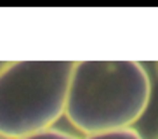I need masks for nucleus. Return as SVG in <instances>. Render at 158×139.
I'll return each mask as SVG.
<instances>
[{
	"instance_id": "obj_1",
	"label": "nucleus",
	"mask_w": 158,
	"mask_h": 139,
	"mask_svg": "<svg viewBox=\"0 0 158 139\" xmlns=\"http://www.w3.org/2000/svg\"><path fill=\"white\" fill-rule=\"evenodd\" d=\"M149 97L151 82L137 61H77L64 115L85 136L130 129Z\"/></svg>"
},
{
	"instance_id": "obj_2",
	"label": "nucleus",
	"mask_w": 158,
	"mask_h": 139,
	"mask_svg": "<svg viewBox=\"0 0 158 139\" xmlns=\"http://www.w3.org/2000/svg\"><path fill=\"white\" fill-rule=\"evenodd\" d=\"M75 61H12L0 73V136L23 139L64 115Z\"/></svg>"
},
{
	"instance_id": "obj_3",
	"label": "nucleus",
	"mask_w": 158,
	"mask_h": 139,
	"mask_svg": "<svg viewBox=\"0 0 158 139\" xmlns=\"http://www.w3.org/2000/svg\"><path fill=\"white\" fill-rule=\"evenodd\" d=\"M84 139H144L135 129H122V130H111V132H101V134L85 136Z\"/></svg>"
},
{
	"instance_id": "obj_4",
	"label": "nucleus",
	"mask_w": 158,
	"mask_h": 139,
	"mask_svg": "<svg viewBox=\"0 0 158 139\" xmlns=\"http://www.w3.org/2000/svg\"><path fill=\"white\" fill-rule=\"evenodd\" d=\"M23 139H77L73 134L66 132V130H61V129H49V130H44V132H38V134H33L28 136V137H23Z\"/></svg>"
},
{
	"instance_id": "obj_5",
	"label": "nucleus",
	"mask_w": 158,
	"mask_h": 139,
	"mask_svg": "<svg viewBox=\"0 0 158 139\" xmlns=\"http://www.w3.org/2000/svg\"><path fill=\"white\" fill-rule=\"evenodd\" d=\"M7 65H9V63H5V61H0V73L4 71V68H5Z\"/></svg>"
},
{
	"instance_id": "obj_6",
	"label": "nucleus",
	"mask_w": 158,
	"mask_h": 139,
	"mask_svg": "<svg viewBox=\"0 0 158 139\" xmlns=\"http://www.w3.org/2000/svg\"><path fill=\"white\" fill-rule=\"evenodd\" d=\"M0 139H4V137H2V136H0Z\"/></svg>"
}]
</instances>
